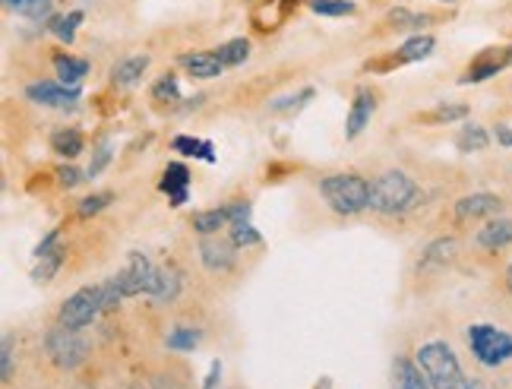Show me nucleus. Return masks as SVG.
Segmentation results:
<instances>
[{"label":"nucleus","instance_id":"36","mask_svg":"<svg viewBox=\"0 0 512 389\" xmlns=\"http://www.w3.org/2000/svg\"><path fill=\"white\" fill-rule=\"evenodd\" d=\"M313 98V89H301V92H294V95H285V98H276V102L269 104V112H276V114H282V112H298V108H304L307 102Z\"/></svg>","mask_w":512,"mask_h":389},{"label":"nucleus","instance_id":"29","mask_svg":"<svg viewBox=\"0 0 512 389\" xmlns=\"http://www.w3.org/2000/svg\"><path fill=\"white\" fill-rule=\"evenodd\" d=\"M63 257H67V251H63V247H57V251H51L48 257L38 260V266L32 269L35 282H51V278L57 276V269L63 266Z\"/></svg>","mask_w":512,"mask_h":389},{"label":"nucleus","instance_id":"42","mask_svg":"<svg viewBox=\"0 0 512 389\" xmlns=\"http://www.w3.org/2000/svg\"><path fill=\"white\" fill-rule=\"evenodd\" d=\"M57 247H61V231H48V237H45L42 244H38V247H35V260H42V257H48L51 251H57Z\"/></svg>","mask_w":512,"mask_h":389},{"label":"nucleus","instance_id":"21","mask_svg":"<svg viewBox=\"0 0 512 389\" xmlns=\"http://www.w3.org/2000/svg\"><path fill=\"white\" fill-rule=\"evenodd\" d=\"M180 286H184L180 272L174 269V266H161V269H159V286H155V292L149 294V298H153L155 304H171V301L180 294Z\"/></svg>","mask_w":512,"mask_h":389},{"label":"nucleus","instance_id":"22","mask_svg":"<svg viewBox=\"0 0 512 389\" xmlns=\"http://www.w3.org/2000/svg\"><path fill=\"white\" fill-rule=\"evenodd\" d=\"M86 139L79 130H73V127H63V130H54L51 133V149H54L57 155H63V159H77L79 153H83Z\"/></svg>","mask_w":512,"mask_h":389},{"label":"nucleus","instance_id":"14","mask_svg":"<svg viewBox=\"0 0 512 389\" xmlns=\"http://www.w3.org/2000/svg\"><path fill=\"white\" fill-rule=\"evenodd\" d=\"M436 48V38L434 35H415V38H409V42L401 45L399 54L389 57L386 63H374V70L380 67H399V63H415V61H424V57H430Z\"/></svg>","mask_w":512,"mask_h":389},{"label":"nucleus","instance_id":"48","mask_svg":"<svg viewBox=\"0 0 512 389\" xmlns=\"http://www.w3.org/2000/svg\"><path fill=\"white\" fill-rule=\"evenodd\" d=\"M4 4H10V0H4Z\"/></svg>","mask_w":512,"mask_h":389},{"label":"nucleus","instance_id":"16","mask_svg":"<svg viewBox=\"0 0 512 389\" xmlns=\"http://www.w3.org/2000/svg\"><path fill=\"white\" fill-rule=\"evenodd\" d=\"M478 247L484 251H503L512 244V219H497V222H487L484 228L478 231Z\"/></svg>","mask_w":512,"mask_h":389},{"label":"nucleus","instance_id":"31","mask_svg":"<svg viewBox=\"0 0 512 389\" xmlns=\"http://www.w3.org/2000/svg\"><path fill=\"white\" fill-rule=\"evenodd\" d=\"M310 10L317 16H351L358 4L354 0H310Z\"/></svg>","mask_w":512,"mask_h":389},{"label":"nucleus","instance_id":"45","mask_svg":"<svg viewBox=\"0 0 512 389\" xmlns=\"http://www.w3.org/2000/svg\"><path fill=\"white\" fill-rule=\"evenodd\" d=\"M462 389H491V386H487L484 380H465V383H462Z\"/></svg>","mask_w":512,"mask_h":389},{"label":"nucleus","instance_id":"4","mask_svg":"<svg viewBox=\"0 0 512 389\" xmlns=\"http://www.w3.org/2000/svg\"><path fill=\"white\" fill-rule=\"evenodd\" d=\"M468 339V348L475 361L484 364V368H500L512 358V335L500 327H491V323H475L465 333Z\"/></svg>","mask_w":512,"mask_h":389},{"label":"nucleus","instance_id":"18","mask_svg":"<svg viewBox=\"0 0 512 389\" xmlns=\"http://www.w3.org/2000/svg\"><path fill=\"white\" fill-rule=\"evenodd\" d=\"M456 253H458L456 237H436L427 251H424L417 269H436V266H446V263H452V260H456Z\"/></svg>","mask_w":512,"mask_h":389},{"label":"nucleus","instance_id":"41","mask_svg":"<svg viewBox=\"0 0 512 389\" xmlns=\"http://www.w3.org/2000/svg\"><path fill=\"white\" fill-rule=\"evenodd\" d=\"M86 178H83V171L79 168H73V165H63V168H57V184L61 187H77V184H83Z\"/></svg>","mask_w":512,"mask_h":389},{"label":"nucleus","instance_id":"32","mask_svg":"<svg viewBox=\"0 0 512 389\" xmlns=\"http://www.w3.org/2000/svg\"><path fill=\"white\" fill-rule=\"evenodd\" d=\"M386 22L392 29H421L424 22H430V16L427 13H411V10H405V7H395L392 13L386 16Z\"/></svg>","mask_w":512,"mask_h":389},{"label":"nucleus","instance_id":"3","mask_svg":"<svg viewBox=\"0 0 512 389\" xmlns=\"http://www.w3.org/2000/svg\"><path fill=\"white\" fill-rule=\"evenodd\" d=\"M319 194H323L329 209L339 212V216H358V212L370 209L367 178H360V174H351V171L329 174V178L319 184Z\"/></svg>","mask_w":512,"mask_h":389},{"label":"nucleus","instance_id":"43","mask_svg":"<svg viewBox=\"0 0 512 389\" xmlns=\"http://www.w3.org/2000/svg\"><path fill=\"white\" fill-rule=\"evenodd\" d=\"M219 377H222V361H212V368H209L206 383H202V389H215V386H219Z\"/></svg>","mask_w":512,"mask_h":389},{"label":"nucleus","instance_id":"24","mask_svg":"<svg viewBox=\"0 0 512 389\" xmlns=\"http://www.w3.org/2000/svg\"><path fill=\"white\" fill-rule=\"evenodd\" d=\"M487 143H491V137H487V130H484V127H478V124H465L462 130H458V137H456L458 153H484Z\"/></svg>","mask_w":512,"mask_h":389},{"label":"nucleus","instance_id":"26","mask_svg":"<svg viewBox=\"0 0 512 389\" xmlns=\"http://www.w3.org/2000/svg\"><path fill=\"white\" fill-rule=\"evenodd\" d=\"M202 333L194 327H174L171 333H168L165 345L171 348V352H194L196 345H200Z\"/></svg>","mask_w":512,"mask_h":389},{"label":"nucleus","instance_id":"28","mask_svg":"<svg viewBox=\"0 0 512 389\" xmlns=\"http://www.w3.org/2000/svg\"><path fill=\"white\" fill-rule=\"evenodd\" d=\"M215 54H219V61H222L225 67H237V63H244L250 57V42L247 38H231V42L219 45Z\"/></svg>","mask_w":512,"mask_h":389},{"label":"nucleus","instance_id":"9","mask_svg":"<svg viewBox=\"0 0 512 389\" xmlns=\"http://www.w3.org/2000/svg\"><path fill=\"white\" fill-rule=\"evenodd\" d=\"M506 67H512V45L509 48H487V51H481L475 61H471V67L462 73V79L458 83H484V79H491V77H497L500 70H506Z\"/></svg>","mask_w":512,"mask_h":389},{"label":"nucleus","instance_id":"25","mask_svg":"<svg viewBox=\"0 0 512 389\" xmlns=\"http://www.w3.org/2000/svg\"><path fill=\"white\" fill-rule=\"evenodd\" d=\"M171 149H174V153H180V155H194V159H202V161H215L212 143H209V139L174 137V139H171Z\"/></svg>","mask_w":512,"mask_h":389},{"label":"nucleus","instance_id":"46","mask_svg":"<svg viewBox=\"0 0 512 389\" xmlns=\"http://www.w3.org/2000/svg\"><path fill=\"white\" fill-rule=\"evenodd\" d=\"M506 288L512 292V263H509V269H506Z\"/></svg>","mask_w":512,"mask_h":389},{"label":"nucleus","instance_id":"10","mask_svg":"<svg viewBox=\"0 0 512 389\" xmlns=\"http://www.w3.org/2000/svg\"><path fill=\"white\" fill-rule=\"evenodd\" d=\"M235 244L231 241H222V237H202L200 241V260L209 272H231L235 269Z\"/></svg>","mask_w":512,"mask_h":389},{"label":"nucleus","instance_id":"6","mask_svg":"<svg viewBox=\"0 0 512 389\" xmlns=\"http://www.w3.org/2000/svg\"><path fill=\"white\" fill-rule=\"evenodd\" d=\"M104 313V301H102V286H89L73 292L57 310V323L67 329H83L89 323H95Z\"/></svg>","mask_w":512,"mask_h":389},{"label":"nucleus","instance_id":"15","mask_svg":"<svg viewBox=\"0 0 512 389\" xmlns=\"http://www.w3.org/2000/svg\"><path fill=\"white\" fill-rule=\"evenodd\" d=\"M180 63L190 70V77L196 79H215L222 77L225 63L219 61V54L215 51H196V54H184L180 57Z\"/></svg>","mask_w":512,"mask_h":389},{"label":"nucleus","instance_id":"40","mask_svg":"<svg viewBox=\"0 0 512 389\" xmlns=\"http://www.w3.org/2000/svg\"><path fill=\"white\" fill-rule=\"evenodd\" d=\"M250 203L247 200H231V203H225V212H228V219H231V225L235 222H250Z\"/></svg>","mask_w":512,"mask_h":389},{"label":"nucleus","instance_id":"11","mask_svg":"<svg viewBox=\"0 0 512 389\" xmlns=\"http://www.w3.org/2000/svg\"><path fill=\"white\" fill-rule=\"evenodd\" d=\"M376 112V92L374 89H358L351 102V112H348V120H345V137L348 139H358L360 133L370 127V118Z\"/></svg>","mask_w":512,"mask_h":389},{"label":"nucleus","instance_id":"12","mask_svg":"<svg viewBox=\"0 0 512 389\" xmlns=\"http://www.w3.org/2000/svg\"><path fill=\"white\" fill-rule=\"evenodd\" d=\"M500 209H503V200L497 194H468L456 203V219L458 222H471V219L493 216Z\"/></svg>","mask_w":512,"mask_h":389},{"label":"nucleus","instance_id":"8","mask_svg":"<svg viewBox=\"0 0 512 389\" xmlns=\"http://www.w3.org/2000/svg\"><path fill=\"white\" fill-rule=\"evenodd\" d=\"M26 98L45 108H73L79 102V86H63L54 79H38V83L26 86Z\"/></svg>","mask_w":512,"mask_h":389},{"label":"nucleus","instance_id":"7","mask_svg":"<svg viewBox=\"0 0 512 389\" xmlns=\"http://www.w3.org/2000/svg\"><path fill=\"white\" fill-rule=\"evenodd\" d=\"M111 282L118 286V292L124 298H139V294H153L155 286H159V266H153V260L145 257V253H130L127 266L111 276Z\"/></svg>","mask_w":512,"mask_h":389},{"label":"nucleus","instance_id":"5","mask_svg":"<svg viewBox=\"0 0 512 389\" xmlns=\"http://www.w3.org/2000/svg\"><path fill=\"white\" fill-rule=\"evenodd\" d=\"M45 355L54 368L61 370H77L89 358V342L79 335V329H67L57 323L54 329L45 333Z\"/></svg>","mask_w":512,"mask_h":389},{"label":"nucleus","instance_id":"23","mask_svg":"<svg viewBox=\"0 0 512 389\" xmlns=\"http://www.w3.org/2000/svg\"><path fill=\"white\" fill-rule=\"evenodd\" d=\"M190 225H194L196 235L209 237V235H219V228H225V225H231L228 212L222 209H206V212H196L194 219H190Z\"/></svg>","mask_w":512,"mask_h":389},{"label":"nucleus","instance_id":"39","mask_svg":"<svg viewBox=\"0 0 512 389\" xmlns=\"http://www.w3.org/2000/svg\"><path fill=\"white\" fill-rule=\"evenodd\" d=\"M153 98L155 102H178L180 98V86H178V77H161L159 83L153 86Z\"/></svg>","mask_w":512,"mask_h":389},{"label":"nucleus","instance_id":"44","mask_svg":"<svg viewBox=\"0 0 512 389\" xmlns=\"http://www.w3.org/2000/svg\"><path fill=\"white\" fill-rule=\"evenodd\" d=\"M497 139L503 143V146L512 149V127H497Z\"/></svg>","mask_w":512,"mask_h":389},{"label":"nucleus","instance_id":"1","mask_svg":"<svg viewBox=\"0 0 512 389\" xmlns=\"http://www.w3.org/2000/svg\"><path fill=\"white\" fill-rule=\"evenodd\" d=\"M421 203V187L405 171H383L370 184V209L380 216H405Z\"/></svg>","mask_w":512,"mask_h":389},{"label":"nucleus","instance_id":"30","mask_svg":"<svg viewBox=\"0 0 512 389\" xmlns=\"http://www.w3.org/2000/svg\"><path fill=\"white\" fill-rule=\"evenodd\" d=\"M51 4L54 0H10L7 7L16 10L20 16H26V20H45L51 13Z\"/></svg>","mask_w":512,"mask_h":389},{"label":"nucleus","instance_id":"35","mask_svg":"<svg viewBox=\"0 0 512 389\" xmlns=\"http://www.w3.org/2000/svg\"><path fill=\"white\" fill-rule=\"evenodd\" d=\"M260 241H263V237H260V231H256L250 222L231 225V244H235V247H256Z\"/></svg>","mask_w":512,"mask_h":389},{"label":"nucleus","instance_id":"38","mask_svg":"<svg viewBox=\"0 0 512 389\" xmlns=\"http://www.w3.org/2000/svg\"><path fill=\"white\" fill-rule=\"evenodd\" d=\"M0 380H13V335L10 333H4V339H0Z\"/></svg>","mask_w":512,"mask_h":389},{"label":"nucleus","instance_id":"13","mask_svg":"<svg viewBox=\"0 0 512 389\" xmlns=\"http://www.w3.org/2000/svg\"><path fill=\"white\" fill-rule=\"evenodd\" d=\"M159 190L171 200V206H184L187 203V190H190V171L187 165H180V161H171L165 168L159 181Z\"/></svg>","mask_w":512,"mask_h":389},{"label":"nucleus","instance_id":"17","mask_svg":"<svg viewBox=\"0 0 512 389\" xmlns=\"http://www.w3.org/2000/svg\"><path fill=\"white\" fill-rule=\"evenodd\" d=\"M392 389H430V383L424 380L421 368L409 358H395L392 361Z\"/></svg>","mask_w":512,"mask_h":389},{"label":"nucleus","instance_id":"19","mask_svg":"<svg viewBox=\"0 0 512 389\" xmlns=\"http://www.w3.org/2000/svg\"><path fill=\"white\" fill-rule=\"evenodd\" d=\"M149 70V54H136V57H127L120 61L118 67L111 70V83L127 89V86H136L143 79V73Z\"/></svg>","mask_w":512,"mask_h":389},{"label":"nucleus","instance_id":"34","mask_svg":"<svg viewBox=\"0 0 512 389\" xmlns=\"http://www.w3.org/2000/svg\"><path fill=\"white\" fill-rule=\"evenodd\" d=\"M111 200H114V194H92V196H86V200L77 206V216H79V219H92V216H98L102 209L111 206Z\"/></svg>","mask_w":512,"mask_h":389},{"label":"nucleus","instance_id":"20","mask_svg":"<svg viewBox=\"0 0 512 389\" xmlns=\"http://www.w3.org/2000/svg\"><path fill=\"white\" fill-rule=\"evenodd\" d=\"M54 70H57V83L79 86L86 73H89V61H83V57H73V54H57L54 57Z\"/></svg>","mask_w":512,"mask_h":389},{"label":"nucleus","instance_id":"2","mask_svg":"<svg viewBox=\"0 0 512 389\" xmlns=\"http://www.w3.org/2000/svg\"><path fill=\"white\" fill-rule=\"evenodd\" d=\"M417 368H421L424 380L430 383V389H462L465 374L458 364L456 352L446 342H424L417 348Z\"/></svg>","mask_w":512,"mask_h":389},{"label":"nucleus","instance_id":"27","mask_svg":"<svg viewBox=\"0 0 512 389\" xmlns=\"http://www.w3.org/2000/svg\"><path fill=\"white\" fill-rule=\"evenodd\" d=\"M79 22H83V10H73V13H67V16H54L48 29H51V35H57V38H61V42L73 45Z\"/></svg>","mask_w":512,"mask_h":389},{"label":"nucleus","instance_id":"37","mask_svg":"<svg viewBox=\"0 0 512 389\" xmlns=\"http://www.w3.org/2000/svg\"><path fill=\"white\" fill-rule=\"evenodd\" d=\"M111 139H102L98 143V149H95V155H92V161H89V168H86V178H98V174L108 168V161H111Z\"/></svg>","mask_w":512,"mask_h":389},{"label":"nucleus","instance_id":"47","mask_svg":"<svg viewBox=\"0 0 512 389\" xmlns=\"http://www.w3.org/2000/svg\"><path fill=\"white\" fill-rule=\"evenodd\" d=\"M443 4H458V0H443Z\"/></svg>","mask_w":512,"mask_h":389},{"label":"nucleus","instance_id":"49","mask_svg":"<svg viewBox=\"0 0 512 389\" xmlns=\"http://www.w3.org/2000/svg\"><path fill=\"white\" fill-rule=\"evenodd\" d=\"M130 389H136V386H130Z\"/></svg>","mask_w":512,"mask_h":389},{"label":"nucleus","instance_id":"33","mask_svg":"<svg viewBox=\"0 0 512 389\" xmlns=\"http://www.w3.org/2000/svg\"><path fill=\"white\" fill-rule=\"evenodd\" d=\"M465 114H468L465 104H440L430 114H424V120H430V124H452V120H462Z\"/></svg>","mask_w":512,"mask_h":389}]
</instances>
